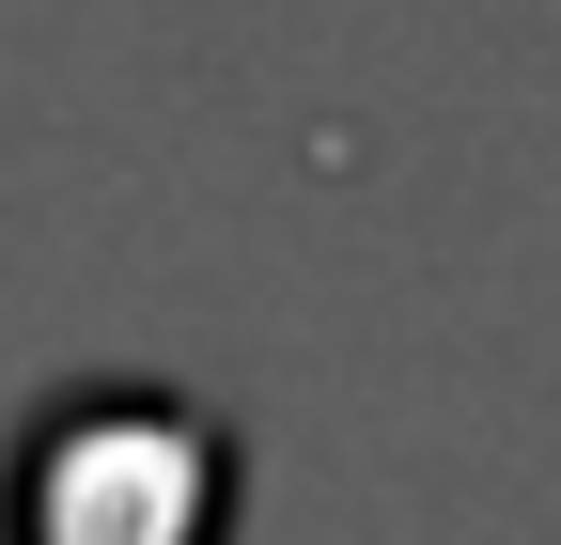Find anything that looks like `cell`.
<instances>
[{
    "label": "cell",
    "instance_id": "6da1fadb",
    "mask_svg": "<svg viewBox=\"0 0 561 545\" xmlns=\"http://www.w3.org/2000/svg\"><path fill=\"white\" fill-rule=\"evenodd\" d=\"M250 437L172 374H62L0 437V545H234Z\"/></svg>",
    "mask_w": 561,
    "mask_h": 545
}]
</instances>
